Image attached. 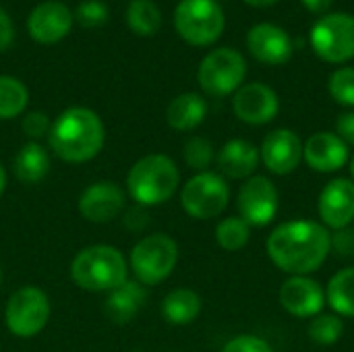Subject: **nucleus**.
<instances>
[{
  "label": "nucleus",
  "instance_id": "obj_14",
  "mask_svg": "<svg viewBox=\"0 0 354 352\" xmlns=\"http://www.w3.org/2000/svg\"><path fill=\"white\" fill-rule=\"evenodd\" d=\"M127 203L124 191L110 180L89 185L79 197V214L93 224H106L114 220Z\"/></svg>",
  "mask_w": 354,
  "mask_h": 352
},
{
  "label": "nucleus",
  "instance_id": "obj_11",
  "mask_svg": "<svg viewBox=\"0 0 354 352\" xmlns=\"http://www.w3.org/2000/svg\"><path fill=\"white\" fill-rule=\"evenodd\" d=\"M241 218L249 226H268L278 212V191L266 176H251L236 197Z\"/></svg>",
  "mask_w": 354,
  "mask_h": 352
},
{
  "label": "nucleus",
  "instance_id": "obj_12",
  "mask_svg": "<svg viewBox=\"0 0 354 352\" xmlns=\"http://www.w3.org/2000/svg\"><path fill=\"white\" fill-rule=\"evenodd\" d=\"M73 12L66 4L58 0H48L37 4L29 17H27V31L29 35L41 44V46H52L64 39L71 33L73 27Z\"/></svg>",
  "mask_w": 354,
  "mask_h": 352
},
{
  "label": "nucleus",
  "instance_id": "obj_22",
  "mask_svg": "<svg viewBox=\"0 0 354 352\" xmlns=\"http://www.w3.org/2000/svg\"><path fill=\"white\" fill-rule=\"evenodd\" d=\"M12 172L23 185H35L44 180L50 172V156L46 147L37 141L25 143L12 160Z\"/></svg>",
  "mask_w": 354,
  "mask_h": 352
},
{
  "label": "nucleus",
  "instance_id": "obj_9",
  "mask_svg": "<svg viewBox=\"0 0 354 352\" xmlns=\"http://www.w3.org/2000/svg\"><path fill=\"white\" fill-rule=\"evenodd\" d=\"M230 199L226 180L216 172H197L180 191L183 210L195 220H212L220 216Z\"/></svg>",
  "mask_w": 354,
  "mask_h": 352
},
{
  "label": "nucleus",
  "instance_id": "obj_5",
  "mask_svg": "<svg viewBox=\"0 0 354 352\" xmlns=\"http://www.w3.org/2000/svg\"><path fill=\"white\" fill-rule=\"evenodd\" d=\"M178 245L164 232L143 237L131 251V270L139 284L156 286L164 282L176 268Z\"/></svg>",
  "mask_w": 354,
  "mask_h": 352
},
{
  "label": "nucleus",
  "instance_id": "obj_41",
  "mask_svg": "<svg viewBox=\"0 0 354 352\" xmlns=\"http://www.w3.org/2000/svg\"><path fill=\"white\" fill-rule=\"evenodd\" d=\"M351 174H353V183H354V158L351 160Z\"/></svg>",
  "mask_w": 354,
  "mask_h": 352
},
{
  "label": "nucleus",
  "instance_id": "obj_29",
  "mask_svg": "<svg viewBox=\"0 0 354 352\" xmlns=\"http://www.w3.org/2000/svg\"><path fill=\"white\" fill-rule=\"evenodd\" d=\"M344 324L336 313H319L309 324V338L319 346H332L342 338Z\"/></svg>",
  "mask_w": 354,
  "mask_h": 352
},
{
  "label": "nucleus",
  "instance_id": "obj_24",
  "mask_svg": "<svg viewBox=\"0 0 354 352\" xmlns=\"http://www.w3.org/2000/svg\"><path fill=\"white\" fill-rule=\"evenodd\" d=\"M201 313V299L195 290L189 288H176L166 295L162 301V315L168 324L174 326H187L195 322Z\"/></svg>",
  "mask_w": 354,
  "mask_h": 352
},
{
  "label": "nucleus",
  "instance_id": "obj_23",
  "mask_svg": "<svg viewBox=\"0 0 354 352\" xmlns=\"http://www.w3.org/2000/svg\"><path fill=\"white\" fill-rule=\"evenodd\" d=\"M145 290L139 282H124L122 286L114 288L106 299V315L114 324H129L139 309L143 307Z\"/></svg>",
  "mask_w": 354,
  "mask_h": 352
},
{
  "label": "nucleus",
  "instance_id": "obj_17",
  "mask_svg": "<svg viewBox=\"0 0 354 352\" xmlns=\"http://www.w3.org/2000/svg\"><path fill=\"white\" fill-rule=\"evenodd\" d=\"M319 218L326 226L340 230L354 220V183L351 178H334L319 195Z\"/></svg>",
  "mask_w": 354,
  "mask_h": 352
},
{
  "label": "nucleus",
  "instance_id": "obj_16",
  "mask_svg": "<svg viewBox=\"0 0 354 352\" xmlns=\"http://www.w3.org/2000/svg\"><path fill=\"white\" fill-rule=\"evenodd\" d=\"M280 303L295 317H315L326 305V295L313 278L290 276L280 288Z\"/></svg>",
  "mask_w": 354,
  "mask_h": 352
},
{
  "label": "nucleus",
  "instance_id": "obj_32",
  "mask_svg": "<svg viewBox=\"0 0 354 352\" xmlns=\"http://www.w3.org/2000/svg\"><path fill=\"white\" fill-rule=\"evenodd\" d=\"M75 17L83 27L93 29V27H100L108 21V6L102 0H85L77 6Z\"/></svg>",
  "mask_w": 354,
  "mask_h": 352
},
{
  "label": "nucleus",
  "instance_id": "obj_1",
  "mask_svg": "<svg viewBox=\"0 0 354 352\" xmlns=\"http://www.w3.org/2000/svg\"><path fill=\"white\" fill-rule=\"evenodd\" d=\"M270 259L286 274L307 276L315 272L332 251V234L311 220L284 222L268 237Z\"/></svg>",
  "mask_w": 354,
  "mask_h": 352
},
{
  "label": "nucleus",
  "instance_id": "obj_31",
  "mask_svg": "<svg viewBox=\"0 0 354 352\" xmlns=\"http://www.w3.org/2000/svg\"><path fill=\"white\" fill-rule=\"evenodd\" d=\"M330 93L342 106H354V68L344 66L332 73L330 77Z\"/></svg>",
  "mask_w": 354,
  "mask_h": 352
},
{
  "label": "nucleus",
  "instance_id": "obj_4",
  "mask_svg": "<svg viewBox=\"0 0 354 352\" xmlns=\"http://www.w3.org/2000/svg\"><path fill=\"white\" fill-rule=\"evenodd\" d=\"M73 282L89 293H112L122 286L129 266L122 253L110 245H91L79 251L71 263Z\"/></svg>",
  "mask_w": 354,
  "mask_h": 352
},
{
  "label": "nucleus",
  "instance_id": "obj_40",
  "mask_svg": "<svg viewBox=\"0 0 354 352\" xmlns=\"http://www.w3.org/2000/svg\"><path fill=\"white\" fill-rule=\"evenodd\" d=\"M4 189H6V170H4V166L0 164V197H2V193H4Z\"/></svg>",
  "mask_w": 354,
  "mask_h": 352
},
{
  "label": "nucleus",
  "instance_id": "obj_10",
  "mask_svg": "<svg viewBox=\"0 0 354 352\" xmlns=\"http://www.w3.org/2000/svg\"><path fill=\"white\" fill-rule=\"evenodd\" d=\"M311 46L326 62H346L354 58V17L346 12L324 15L311 29Z\"/></svg>",
  "mask_w": 354,
  "mask_h": 352
},
{
  "label": "nucleus",
  "instance_id": "obj_21",
  "mask_svg": "<svg viewBox=\"0 0 354 352\" xmlns=\"http://www.w3.org/2000/svg\"><path fill=\"white\" fill-rule=\"evenodd\" d=\"M207 114V104L199 93H180L166 108V122L174 131H193L197 129Z\"/></svg>",
  "mask_w": 354,
  "mask_h": 352
},
{
  "label": "nucleus",
  "instance_id": "obj_27",
  "mask_svg": "<svg viewBox=\"0 0 354 352\" xmlns=\"http://www.w3.org/2000/svg\"><path fill=\"white\" fill-rule=\"evenodd\" d=\"M29 102L27 87L8 75H0V120H8L19 116Z\"/></svg>",
  "mask_w": 354,
  "mask_h": 352
},
{
  "label": "nucleus",
  "instance_id": "obj_25",
  "mask_svg": "<svg viewBox=\"0 0 354 352\" xmlns=\"http://www.w3.org/2000/svg\"><path fill=\"white\" fill-rule=\"evenodd\" d=\"M326 301L336 311V315L354 317V268L334 274L326 290Z\"/></svg>",
  "mask_w": 354,
  "mask_h": 352
},
{
  "label": "nucleus",
  "instance_id": "obj_15",
  "mask_svg": "<svg viewBox=\"0 0 354 352\" xmlns=\"http://www.w3.org/2000/svg\"><path fill=\"white\" fill-rule=\"evenodd\" d=\"M259 158L263 160L266 168L274 174H290L299 168L303 160V141L295 131L276 129L272 131L259 149Z\"/></svg>",
  "mask_w": 354,
  "mask_h": 352
},
{
  "label": "nucleus",
  "instance_id": "obj_13",
  "mask_svg": "<svg viewBox=\"0 0 354 352\" xmlns=\"http://www.w3.org/2000/svg\"><path fill=\"white\" fill-rule=\"evenodd\" d=\"M232 110L247 124H268L280 110L278 93L266 83H249L234 91Z\"/></svg>",
  "mask_w": 354,
  "mask_h": 352
},
{
  "label": "nucleus",
  "instance_id": "obj_36",
  "mask_svg": "<svg viewBox=\"0 0 354 352\" xmlns=\"http://www.w3.org/2000/svg\"><path fill=\"white\" fill-rule=\"evenodd\" d=\"M336 135L346 143L354 145V112H344L336 120Z\"/></svg>",
  "mask_w": 354,
  "mask_h": 352
},
{
  "label": "nucleus",
  "instance_id": "obj_37",
  "mask_svg": "<svg viewBox=\"0 0 354 352\" xmlns=\"http://www.w3.org/2000/svg\"><path fill=\"white\" fill-rule=\"evenodd\" d=\"M15 39V27H12V21L10 17L4 12V8H0V52L8 50L10 44Z\"/></svg>",
  "mask_w": 354,
  "mask_h": 352
},
{
  "label": "nucleus",
  "instance_id": "obj_19",
  "mask_svg": "<svg viewBox=\"0 0 354 352\" xmlns=\"http://www.w3.org/2000/svg\"><path fill=\"white\" fill-rule=\"evenodd\" d=\"M303 158L315 172H336L348 162V145L336 133H315L303 145Z\"/></svg>",
  "mask_w": 354,
  "mask_h": 352
},
{
  "label": "nucleus",
  "instance_id": "obj_39",
  "mask_svg": "<svg viewBox=\"0 0 354 352\" xmlns=\"http://www.w3.org/2000/svg\"><path fill=\"white\" fill-rule=\"evenodd\" d=\"M245 2L251 6H270V4H276L278 0H245Z\"/></svg>",
  "mask_w": 354,
  "mask_h": 352
},
{
  "label": "nucleus",
  "instance_id": "obj_28",
  "mask_svg": "<svg viewBox=\"0 0 354 352\" xmlns=\"http://www.w3.org/2000/svg\"><path fill=\"white\" fill-rule=\"evenodd\" d=\"M251 237V226L243 218H226L216 228V241L224 251H241Z\"/></svg>",
  "mask_w": 354,
  "mask_h": 352
},
{
  "label": "nucleus",
  "instance_id": "obj_42",
  "mask_svg": "<svg viewBox=\"0 0 354 352\" xmlns=\"http://www.w3.org/2000/svg\"><path fill=\"white\" fill-rule=\"evenodd\" d=\"M0 284H2V266H0Z\"/></svg>",
  "mask_w": 354,
  "mask_h": 352
},
{
  "label": "nucleus",
  "instance_id": "obj_20",
  "mask_svg": "<svg viewBox=\"0 0 354 352\" xmlns=\"http://www.w3.org/2000/svg\"><path fill=\"white\" fill-rule=\"evenodd\" d=\"M216 162L224 176L234 178V180L249 178L259 164V151L253 143L245 139H230L218 151Z\"/></svg>",
  "mask_w": 354,
  "mask_h": 352
},
{
  "label": "nucleus",
  "instance_id": "obj_2",
  "mask_svg": "<svg viewBox=\"0 0 354 352\" xmlns=\"http://www.w3.org/2000/svg\"><path fill=\"white\" fill-rule=\"evenodd\" d=\"M50 149L62 162L81 164L93 160L106 141V129L102 118L83 106L66 108L48 133Z\"/></svg>",
  "mask_w": 354,
  "mask_h": 352
},
{
  "label": "nucleus",
  "instance_id": "obj_3",
  "mask_svg": "<svg viewBox=\"0 0 354 352\" xmlns=\"http://www.w3.org/2000/svg\"><path fill=\"white\" fill-rule=\"evenodd\" d=\"M180 172L172 158L164 154L143 156L127 174V191L141 207L166 203L178 189Z\"/></svg>",
  "mask_w": 354,
  "mask_h": 352
},
{
  "label": "nucleus",
  "instance_id": "obj_38",
  "mask_svg": "<svg viewBox=\"0 0 354 352\" xmlns=\"http://www.w3.org/2000/svg\"><path fill=\"white\" fill-rule=\"evenodd\" d=\"M301 2H303V6H305L307 10H311V12H315V15H322V12H326V10L332 6L334 0H301Z\"/></svg>",
  "mask_w": 354,
  "mask_h": 352
},
{
  "label": "nucleus",
  "instance_id": "obj_6",
  "mask_svg": "<svg viewBox=\"0 0 354 352\" xmlns=\"http://www.w3.org/2000/svg\"><path fill=\"white\" fill-rule=\"evenodd\" d=\"M226 19L216 0H180L174 10V27L191 46H209L220 39Z\"/></svg>",
  "mask_w": 354,
  "mask_h": 352
},
{
  "label": "nucleus",
  "instance_id": "obj_7",
  "mask_svg": "<svg viewBox=\"0 0 354 352\" xmlns=\"http://www.w3.org/2000/svg\"><path fill=\"white\" fill-rule=\"evenodd\" d=\"M50 299L35 286H23L15 290L4 309V322L12 336L33 338L50 322Z\"/></svg>",
  "mask_w": 354,
  "mask_h": 352
},
{
  "label": "nucleus",
  "instance_id": "obj_26",
  "mask_svg": "<svg viewBox=\"0 0 354 352\" xmlns=\"http://www.w3.org/2000/svg\"><path fill=\"white\" fill-rule=\"evenodd\" d=\"M127 25L137 35H153L162 25V12L153 0H133L127 8Z\"/></svg>",
  "mask_w": 354,
  "mask_h": 352
},
{
  "label": "nucleus",
  "instance_id": "obj_35",
  "mask_svg": "<svg viewBox=\"0 0 354 352\" xmlns=\"http://www.w3.org/2000/svg\"><path fill=\"white\" fill-rule=\"evenodd\" d=\"M332 251L336 255H353L354 253V230L353 228H340L336 230V234L332 237Z\"/></svg>",
  "mask_w": 354,
  "mask_h": 352
},
{
  "label": "nucleus",
  "instance_id": "obj_34",
  "mask_svg": "<svg viewBox=\"0 0 354 352\" xmlns=\"http://www.w3.org/2000/svg\"><path fill=\"white\" fill-rule=\"evenodd\" d=\"M222 352H274L272 346L263 340V338H257V336H236L232 338Z\"/></svg>",
  "mask_w": 354,
  "mask_h": 352
},
{
  "label": "nucleus",
  "instance_id": "obj_18",
  "mask_svg": "<svg viewBox=\"0 0 354 352\" xmlns=\"http://www.w3.org/2000/svg\"><path fill=\"white\" fill-rule=\"evenodd\" d=\"M247 46L253 58L263 64H284L292 56L288 33L274 23H257L247 33Z\"/></svg>",
  "mask_w": 354,
  "mask_h": 352
},
{
  "label": "nucleus",
  "instance_id": "obj_8",
  "mask_svg": "<svg viewBox=\"0 0 354 352\" xmlns=\"http://www.w3.org/2000/svg\"><path fill=\"white\" fill-rule=\"evenodd\" d=\"M247 75V62L241 52L232 48H216L212 50L199 64L197 79L205 93L224 98L234 93Z\"/></svg>",
  "mask_w": 354,
  "mask_h": 352
},
{
  "label": "nucleus",
  "instance_id": "obj_30",
  "mask_svg": "<svg viewBox=\"0 0 354 352\" xmlns=\"http://www.w3.org/2000/svg\"><path fill=\"white\" fill-rule=\"evenodd\" d=\"M212 160H214V147L207 139L191 137L185 143V162L189 164V168H193L197 172H205V168L212 164Z\"/></svg>",
  "mask_w": 354,
  "mask_h": 352
},
{
  "label": "nucleus",
  "instance_id": "obj_33",
  "mask_svg": "<svg viewBox=\"0 0 354 352\" xmlns=\"http://www.w3.org/2000/svg\"><path fill=\"white\" fill-rule=\"evenodd\" d=\"M23 133L31 139V141H37L41 137H46L52 129V122L48 118V114L39 112V110H33L29 114H25L23 118Z\"/></svg>",
  "mask_w": 354,
  "mask_h": 352
}]
</instances>
